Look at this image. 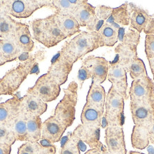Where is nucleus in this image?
Instances as JSON below:
<instances>
[{
  "mask_svg": "<svg viewBox=\"0 0 154 154\" xmlns=\"http://www.w3.org/2000/svg\"><path fill=\"white\" fill-rule=\"evenodd\" d=\"M78 84L73 81L66 88L63 89V96L58 103L54 111V116L68 128L76 119V106L78 101Z\"/></svg>",
  "mask_w": 154,
  "mask_h": 154,
  "instance_id": "obj_4",
  "label": "nucleus"
},
{
  "mask_svg": "<svg viewBox=\"0 0 154 154\" xmlns=\"http://www.w3.org/2000/svg\"><path fill=\"white\" fill-rule=\"evenodd\" d=\"M103 47L97 32H81L78 35L65 42L59 54L74 64L87 54Z\"/></svg>",
  "mask_w": 154,
  "mask_h": 154,
  "instance_id": "obj_1",
  "label": "nucleus"
},
{
  "mask_svg": "<svg viewBox=\"0 0 154 154\" xmlns=\"http://www.w3.org/2000/svg\"><path fill=\"white\" fill-rule=\"evenodd\" d=\"M65 140L61 146L59 154H81L79 140L71 134L65 137Z\"/></svg>",
  "mask_w": 154,
  "mask_h": 154,
  "instance_id": "obj_35",
  "label": "nucleus"
},
{
  "mask_svg": "<svg viewBox=\"0 0 154 154\" xmlns=\"http://www.w3.org/2000/svg\"><path fill=\"white\" fill-rule=\"evenodd\" d=\"M130 18L129 2H125L118 7L113 8L111 14L106 22L119 31L125 26L130 25Z\"/></svg>",
  "mask_w": 154,
  "mask_h": 154,
  "instance_id": "obj_19",
  "label": "nucleus"
},
{
  "mask_svg": "<svg viewBox=\"0 0 154 154\" xmlns=\"http://www.w3.org/2000/svg\"><path fill=\"white\" fill-rule=\"evenodd\" d=\"M85 0H54L50 1L49 9L57 15L73 14L77 7Z\"/></svg>",
  "mask_w": 154,
  "mask_h": 154,
  "instance_id": "obj_24",
  "label": "nucleus"
},
{
  "mask_svg": "<svg viewBox=\"0 0 154 154\" xmlns=\"http://www.w3.org/2000/svg\"><path fill=\"white\" fill-rule=\"evenodd\" d=\"M72 134L79 140L80 143L87 144L91 149L101 148L103 146L100 140V128H93L79 124Z\"/></svg>",
  "mask_w": 154,
  "mask_h": 154,
  "instance_id": "obj_15",
  "label": "nucleus"
},
{
  "mask_svg": "<svg viewBox=\"0 0 154 154\" xmlns=\"http://www.w3.org/2000/svg\"><path fill=\"white\" fill-rule=\"evenodd\" d=\"M104 111L86 103L83 107L81 121L82 124L85 126L93 128H101Z\"/></svg>",
  "mask_w": 154,
  "mask_h": 154,
  "instance_id": "obj_21",
  "label": "nucleus"
},
{
  "mask_svg": "<svg viewBox=\"0 0 154 154\" xmlns=\"http://www.w3.org/2000/svg\"><path fill=\"white\" fill-rule=\"evenodd\" d=\"M80 26H87L91 22L95 16V7L91 5L85 0L84 3L77 7L76 11L73 14Z\"/></svg>",
  "mask_w": 154,
  "mask_h": 154,
  "instance_id": "obj_30",
  "label": "nucleus"
},
{
  "mask_svg": "<svg viewBox=\"0 0 154 154\" xmlns=\"http://www.w3.org/2000/svg\"><path fill=\"white\" fill-rule=\"evenodd\" d=\"M11 146L5 143V142L0 141V154H11Z\"/></svg>",
  "mask_w": 154,
  "mask_h": 154,
  "instance_id": "obj_42",
  "label": "nucleus"
},
{
  "mask_svg": "<svg viewBox=\"0 0 154 154\" xmlns=\"http://www.w3.org/2000/svg\"><path fill=\"white\" fill-rule=\"evenodd\" d=\"M107 79L112 84L113 87L124 97V100L128 99L127 95L128 82L126 70L116 57L109 63Z\"/></svg>",
  "mask_w": 154,
  "mask_h": 154,
  "instance_id": "obj_8",
  "label": "nucleus"
},
{
  "mask_svg": "<svg viewBox=\"0 0 154 154\" xmlns=\"http://www.w3.org/2000/svg\"><path fill=\"white\" fill-rule=\"evenodd\" d=\"M2 95H8V93H7V89H6L1 80H0V96Z\"/></svg>",
  "mask_w": 154,
  "mask_h": 154,
  "instance_id": "obj_46",
  "label": "nucleus"
},
{
  "mask_svg": "<svg viewBox=\"0 0 154 154\" xmlns=\"http://www.w3.org/2000/svg\"><path fill=\"white\" fill-rule=\"evenodd\" d=\"M21 103L22 97L16 94L11 99L0 103V124H10L20 111Z\"/></svg>",
  "mask_w": 154,
  "mask_h": 154,
  "instance_id": "obj_18",
  "label": "nucleus"
},
{
  "mask_svg": "<svg viewBox=\"0 0 154 154\" xmlns=\"http://www.w3.org/2000/svg\"><path fill=\"white\" fill-rule=\"evenodd\" d=\"M138 45L120 43L115 48L116 57L124 65L133 80L148 76L145 63L138 56Z\"/></svg>",
  "mask_w": 154,
  "mask_h": 154,
  "instance_id": "obj_3",
  "label": "nucleus"
},
{
  "mask_svg": "<svg viewBox=\"0 0 154 154\" xmlns=\"http://www.w3.org/2000/svg\"><path fill=\"white\" fill-rule=\"evenodd\" d=\"M103 47H112L119 41V31L106 22L98 31Z\"/></svg>",
  "mask_w": 154,
  "mask_h": 154,
  "instance_id": "obj_32",
  "label": "nucleus"
},
{
  "mask_svg": "<svg viewBox=\"0 0 154 154\" xmlns=\"http://www.w3.org/2000/svg\"><path fill=\"white\" fill-rule=\"evenodd\" d=\"M0 141L12 146L17 141L10 124H0Z\"/></svg>",
  "mask_w": 154,
  "mask_h": 154,
  "instance_id": "obj_37",
  "label": "nucleus"
},
{
  "mask_svg": "<svg viewBox=\"0 0 154 154\" xmlns=\"http://www.w3.org/2000/svg\"><path fill=\"white\" fill-rule=\"evenodd\" d=\"M102 148V147H101ZM101 148H96V149H91L87 151L84 154H103L101 151Z\"/></svg>",
  "mask_w": 154,
  "mask_h": 154,
  "instance_id": "obj_45",
  "label": "nucleus"
},
{
  "mask_svg": "<svg viewBox=\"0 0 154 154\" xmlns=\"http://www.w3.org/2000/svg\"><path fill=\"white\" fill-rule=\"evenodd\" d=\"M29 75V73L22 61L17 66L7 71L0 80L7 89L8 95L14 96Z\"/></svg>",
  "mask_w": 154,
  "mask_h": 154,
  "instance_id": "obj_9",
  "label": "nucleus"
},
{
  "mask_svg": "<svg viewBox=\"0 0 154 154\" xmlns=\"http://www.w3.org/2000/svg\"><path fill=\"white\" fill-rule=\"evenodd\" d=\"M143 32L146 34H154V14L151 15V19L149 24Z\"/></svg>",
  "mask_w": 154,
  "mask_h": 154,
  "instance_id": "obj_43",
  "label": "nucleus"
},
{
  "mask_svg": "<svg viewBox=\"0 0 154 154\" xmlns=\"http://www.w3.org/2000/svg\"><path fill=\"white\" fill-rule=\"evenodd\" d=\"M106 98V94L104 87L101 84H98L91 82L86 96V103L104 111Z\"/></svg>",
  "mask_w": 154,
  "mask_h": 154,
  "instance_id": "obj_23",
  "label": "nucleus"
},
{
  "mask_svg": "<svg viewBox=\"0 0 154 154\" xmlns=\"http://www.w3.org/2000/svg\"><path fill=\"white\" fill-rule=\"evenodd\" d=\"M38 142H25L18 148L17 154H38Z\"/></svg>",
  "mask_w": 154,
  "mask_h": 154,
  "instance_id": "obj_38",
  "label": "nucleus"
},
{
  "mask_svg": "<svg viewBox=\"0 0 154 154\" xmlns=\"http://www.w3.org/2000/svg\"><path fill=\"white\" fill-rule=\"evenodd\" d=\"M109 62L105 58L96 56H88L82 61V65L89 71L92 82L101 84L106 80Z\"/></svg>",
  "mask_w": 154,
  "mask_h": 154,
  "instance_id": "obj_10",
  "label": "nucleus"
},
{
  "mask_svg": "<svg viewBox=\"0 0 154 154\" xmlns=\"http://www.w3.org/2000/svg\"><path fill=\"white\" fill-rule=\"evenodd\" d=\"M77 79H78L79 86L80 88H82L83 84H84V83L86 80L91 79V74H90L89 71H88V69L86 68L85 66H84V65H82L79 70Z\"/></svg>",
  "mask_w": 154,
  "mask_h": 154,
  "instance_id": "obj_41",
  "label": "nucleus"
},
{
  "mask_svg": "<svg viewBox=\"0 0 154 154\" xmlns=\"http://www.w3.org/2000/svg\"><path fill=\"white\" fill-rule=\"evenodd\" d=\"M149 140L150 143L152 144H154V120L152 124L150 125L149 128Z\"/></svg>",
  "mask_w": 154,
  "mask_h": 154,
  "instance_id": "obj_44",
  "label": "nucleus"
},
{
  "mask_svg": "<svg viewBox=\"0 0 154 154\" xmlns=\"http://www.w3.org/2000/svg\"><path fill=\"white\" fill-rule=\"evenodd\" d=\"M112 10L113 7L105 5H99L95 7V16L90 24L86 26L88 32H98L109 18Z\"/></svg>",
  "mask_w": 154,
  "mask_h": 154,
  "instance_id": "obj_28",
  "label": "nucleus"
},
{
  "mask_svg": "<svg viewBox=\"0 0 154 154\" xmlns=\"http://www.w3.org/2000/svg\"><path fill=\"white\" fill-rule=\"evenodd\" d=\"M129 7L131 11L130 28L140 34V32H144L149 25L151 15L143 7L134 3H129Z\"/></svg>",
  "mask_w": 154,
  "mask_h": 154,
  "instance_id": "obj_16",
  "label": "nucleus"
},
{
  "mask_svg": "<svg viewBox=\"0 0 154 154\" xmlns=\"http://www.w3.org/2000/svg\"><path fill=\"white\" fill-rule=\"evenodd\" d=\"M14 39L23 53H30L34 49V42L31 35L28 24L19 22Z\"/></svg>",
  "mask_w": 154,
  "mask_h": 154,
  "instance_id": "obj_20",
  "label": "nucleus"
},
{
  "mask_svg": "<svg viewBox=\"0 0 154 154\" xmlns=\"http://www.w3.org/2000/svg\"><path fill=\"white\" fill-rule=\"evenodd\" d=\"M57 19L61 32L66 38L71 37L81 32L80 25L73 14L57 15Z\"/></svg>",
  "mask_w": 154,
  "mask_h": 154,
  "instance_id": "obj_27",
  "label": "nucleus"
},
{
  "mask_svg": "<svg viewBox=\"0 0 154 154\" xmlns=\"http://www.w3.org/2000/svg\"><path fill=\"white\" fill-rule=\"evenodd\" d=\"M26 121H27V115L21 107L20 111L10 123L11 127L17 140L24 142L27 141Z\"/></svg>",
  "mask_w": 154,
  "mask_h": 154,
  "instance_id": "obj_26",
  "label": "nucleus"
},
{
  "mask_svg": "<svg viewBox=\"0 0 154 154\" xmlns=\"http://www.w3.org/2000/svg\"><path fill=\"white\" fill-rule=\"evenodd\" d=\"M127 154H146V153H140V152H137V151H131L128 152Z\"/></svg>",
  "mask_w": 154,
  "mask_h": 154,
  "instance_id": "obj_49",
  "label": "nucleus"
},
{
  "mask_svg": "<svg viewBox=\"0 0 154 154\" xmlns=\"http://www.w3.org/2000/svg\"><path fill=\"white\" fill-rule=\"evenodd\" d=\"M17 22L8 14H2L0 16V38H9L14 37L18 27Z\"/></svg>",
  "mask_w": 154,
  "mask_h": 154,
  "instance_id": "obj_33",
  "label": "nucleus"
},
{
  "mask_svg": "<svg viewBox=\"0 0 154 154\" xmlns=\"http://www.w3.org/2000/svg\"><path fill=\"white\" fill-rule=\"evenodd\" d=\"M31 25L34 39L47 48L56 47L66 38L58 24L55 14L45 18L34 19Z\"/></svg>",
  "mask_w": 154,
  "mask_h": 154,
  "instance_id": "obj_2",
  "label": "nucleus"
},
{
  "mask_svg": "<svg viewBox=\"0 0 154 154\" xmlns=\"http://www.w3.org/2000/svg\"><path fill=\"white\" fill-rule=\"evenodd\" d=\"M103 120L104 121L106 126H124L125 116L124 113H103Z\"/></svg>",
  "mask_w": 154,
  "mask_h": 154,
  "instance_id": "obj_36",
  "label": "nucleus"
},
{
  "mask_svg": "<svg viewBox=\"0 0 154 154\" xmlns=\"http://www.w3.org/2000/svg\"><path fill=\"white\" fill-rule=\"evenodd\" d=\"M0 54L3 63L5 64L17 60L22 56L23 52L13 37L0 39Z\"/></svg>",
  "mask_w": 154,
  "mask_h": 154,
  "instance_id": "obj_22",
  "label": "nucleus"
},
{
  "mask_svg": "<svg viewBox=\"0 0 154 154\" xmlns=\"http://www.w3.org/2000/svg\"><path fill=\"white\" fill-rule=\"evenodd\" d=\"M105 143L111 154H127L124 128L122 126H106L105 128Z\"/></svg>",
  "mask_w": 154,
  "mask_h": 154,
  "instance_id": "obj_11",
  "label": "nucleus"
},
{
  "mask_svg": "<svg viewBox=\"0 0 154 154\" xmlns=\"http://www.w3.org/2000/svg\"><path fill=\"white\" fill-rule=\"evenodd\" d=\"M153 82H154V78H153Z\"/></svg>",
  "mask_w": 154,
  "mask_h": 154,
  "instance_id": "obj_51",
  "label": "nucleus"
},
{
  "mask_svg": "<svg viewBox=\"0 0 154 154\" xmlns=\"http://www.w3.org/2000/svg\"><path fill=\"white\" fill-rule=\"evenodd\" d=\"M130 110L136 126L149 127L154 120V106L149 103L131 101Z\"/></svg>",
  "mask_w": 154,
  "mask_h": 154,
  "instance_id": "obj_12",
  "label": "nucleus"
},
{
  "mask_svg": "<svg viewBox=\"0 0 154 154\" xmlns=\"http://www.w3.org/2000/svg\"><path fill=\"white\" fill-rule=\"evenodd\" d=\"M66 129V127L52 115L42 123L41 139L54 144L60 141Z\"/></svg>",
  "mask_w": 154,
  "mask_h": 154,
  "instance_id": "obj_14",
  "label": "nucleus"
},
{
  "mask_svg": "<svg viewBox=\"0 0 154 154\" xmlns=\"http://www.w3.org/2000/svg\"><path fill=\"white\" fill-rule=\"evenodd\" d=\"M145 53L147 59L154 58V34L146 35Z\"/></svg>",
  "mask_w": 154,
  "mask_h": 154,
  "instance_id": "obj_40",
  "label": "nucleus"
},
{
  "mask_svg": "<svg viewBox=\"0 0 154 154\" xmlns=\"http://www.w3.org/2000/svg\"><path fill=\"white\" fill-rule=\"evenodd\" d=\"M39 149L38 154H56L57 153V146L54 143H50L47 140L41 139L38 141Z\"/></svg>",
  "mask_w": 154,
  "mask_h": 154,
  "instance_id": "obj_39",
  "label": "nucleus"
},
{
  "mask_svg": "<svg viewBox=\"0 0 154 154\" xmlns=\"http://www.w3.org/2000/svg\"><path fill=\"white\" fill-rule=\"evenodd\" d=\"M21 107L26 115L41 116L47 111L48 106L40 98L26 93L22 97Z\"/></svg>",
  "mask_w": 154,
  "mask_h": 154,
  "instance_id": "obj_17",
  "label": "nucleus"
},
{
  "mask_svg": "<svg viewBox=\"0 0 154 154\" xmlns=\"http://www.w3.org/2000/svg\"><path fill=\"white\" fill-rule=\"evenodd\" d=\"M128 95L131 101L154 106V82L148 76L132 81Z\"/></svg>",
  "mask_w": 154,
  "mask_h": 154,
  "instance_id": "obj_7",
  "label": "nucleus"
},
{
  "mask_svg": "<svg viewBox=\"0 0 154 154\" xmlns=\"http://www.w3.org/2000/svg\"><path fill=\"white\" fill-rule=\"evenodd\" d=\"M42 121L40 116L27 115L26 131L28 142H38L41 140Z\"/></svg>",
  "mask_w": 154,
  "mask_h": 154,
  "instance_id": "obj_31",
  "label": "nucleus"
},
{
  "mask_svg": "<svg viewBox=\"0 0 154 154\" xmlns=\"http://www.w3.org/2000/svg\"><path fill=\"white\" fill-rule=\"evenodd\" d=\"M124 99L112 86L106 94L104 112L124 113Z\"/></svg>",
  "mask_w": 154,
  "mask_h": 154,
  "instance_id": "obj_25",
  "label": "nucleus"
},
{
  "mask_svg": "<svg viewBox=\"0 0 154 154\" xmlns=\"http://www.w3.org/2000/svg\"><path fill=\"white\" fill-rule=\"evenodd\" d=\"M2 65H4V63L2 61V57H1V54H0V66H2Z\"/></svg>",
  "mask_w": 154,
  "mask_h": 154,
  "instance_id": "obj_50",
  "label": "nucleus"
},
{
  "mask_svg": "<svg viewBox=\"0 0 154 154\" xmlns=\"http://www.w3.org/2000/svg\"><path fill=\"white\" fill-rule=\"evenodd\" d=\"M149 127L134 125L131 134V145L134 149L143 150L149 145Z\"/></svg>",
  "mask_w": 154,
  "mask_h": 154,
  "instance_id": "obj_29",
  "label": "nucleus"
},
{
  "mask_svg": "<svg viewBox=\"0 0 154 154\" xmlns=\"http://www.w3.org/2000/svg\"><path fill=\"white\" fill-rule=\"evenodd\" d=\"M50 1L12 0L2 1L4 14L18 19H26L42 7L49 8Z\"/></svg>",
  "mask_w": 154,
  "mask_h": 154,
  "instance_id": "obj_5",
  "label": "nucleus"
},
{
  "mask_svg": "<svg viewBox=\"0 0 154 154\" xmlns=\"http://www.w3.org/2000/svg\"><path fill=\"white\" fill-rule=\"evenodd\" d=\"M149 61L150 68H151L152 74H153V78H154V58H151V59H148Z\"/></svg>",
  "mask_w": 154,
  "mask_h": 154,
  "instance_id": "obj_47",
  "label": "nucleus"
},
{
  "mask_svg": "<svg viewBox=\"0 0 154 154\" xmlns=\"http://www.w3.org/2000/svg\"><path fill=\"white\" fill-rule=\"evenodd\" d=\"M4 14L3 7H2V1H0V16Z\"/></svg>",
  "mask_w": 154,
  "mask_h": 154,
  "instance_id": "obj_48",
  "label": "nucleus"
},
{
  "mask_svg": "<svg viewBox=\"0 0 154 154\" xmlns=\"http://www.w3.org/2000/svg\"><path fill=\"white\" fill-rule=\"evenodd\" d=\"M74 64L63 57L59 52L54 57L47 73L51 75L59 85L64 84L72 72Z\"/></svg>",
  "mask_w": 154,
  "mask_h": 154,
  "instance_id": "obj_13",
  "label": "nucleus"
},
{
  "mask_svg": "<svg viewBox=\"0 0 154 154\" xmlns=\"http://www.w3.org/2000/svg\"><path fill=\"white\" fill-rule=\"evenodd\" d=\"M46 51L44 49H41L36 51L34 54H32L26 57V59L22 61L24 65L28 70L29 75L39 73L38 64L40 62L45 59Z\"/></svg>",
  "mask_w": 154,
  "mask_h": 154,
  "instance_id": "obj_34",
  "label": "nucleus"
},
{
  "mask_svg": "<svg viewBox=\"0 0 154 154\" xmlns=\"http://www.w3.org/2000/svg\"><path fill=\"white\" fill-rule=\"evenodd\" d=\"M60 85L51 75L46 73L38 78L34 85L29 87L26 93L40 98L45 103L54 101L61 92Z\"/></svg>",
  "mask_w": 154,
  "mask_h": 154,
  "instance_id": "obj_6",
  "label": "nucleus"
}]
</instances>
